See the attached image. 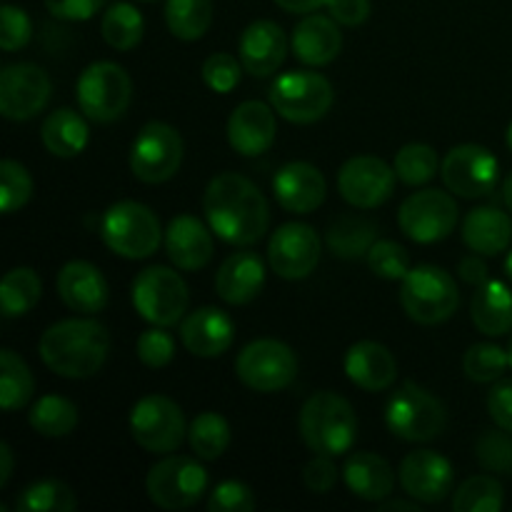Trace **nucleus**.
I'll return each mask as SVG.
<instances>
[{
  "label": "nucleus",
  "instance_id": "nucleus-1",
  "mask_svg": "<svg viewBox=\"0 0 512 512\" xmlns=\"http://www.w3.org/2000/svg\"><path fill=\"white\" fill-rule=\"evenodd\" d=\"M203 213L220 240L238 248L255 245L270 225V205L258 185L240 173H220L208 183Z\"/></svg>",
  "mask_w": 512,
  "mask_h": 512
},
{
  "label": "nucleus",
  "instance_id": "nucleus-2",
  "mask_svg": "<svg viewBox=\"0 0 512 512\" xmlns=\"http://www.w3.org/2000/svg\"><path fill=\"white\" fill-rule=\"evenodd\" d=\"M48 370L68 380H85L100 373L110 353V335L93 318H70L50 325L38 343Z\"/></svg>",
  "mask_w": 512,
  "mask_h": 512
},
{
  "label": "nucleus",
  "instance_id": "nucleus-3",
  "mask_svg": "<svg viewBox=\"0 0 512 512\" xmlns=\"http://www.w3.org/2000/svg\"><path fill=\"white\" fill-rule=\"evenodd\" d=\"M298 430L303 443L315 455H338L348 453L358 440V415L353 405L338 393H315L305 400L298 418Z\"/></svg>",
  "mask_w": 512,
  "mask_h": 512
},
{
  "label": "nucleus",
  "instance_id": "nucleus-4",
  "mask_svg": "<svg viewBox=\"0 0 512 512\" xmlns=\"http://www.w3.org/2000/svg\"><path fill=\"white\" fill-rule=\"evenodd\" d=\"M100 238L108 245V250H113L120 258L143 260L160 248L165 233L160 228L158 215L148 205L120 200L103 213Z\"/></svg>",
  "mask_w": 512,
  "mask_h": 512
},
{
  "label": "nucleus",
  "instance_id": "nucleus-5",
  "mask_svg": "<svg viewBox=\"0 0 512 512\" xmlns=\"http://www.w3.org/2000/svg\"><path fill=\"white\" fill-rule=\"evenodd\" d=\"M400 303L410 320L420 325H440L455 315L460 290L453 275L438 265L410 268L400 288Z\"/></svg>",
  "mask_w": 512,
  "mask_h": 512
},
{
  "label": "nucleus",
  "instance_id": "nucleus-6",
  "mask_svg": "<svg viewBox=\"0 0 512 512\" xmlns=\"http://www.w3.org/2000/svg\"><path fill=\"white\" fill-rule=\"evenodd\" d=\"M80 113L95 123H115L123 118L133 100V80L128 70L110 60H98L80 73L75 85Z\"/></svg>",
  "mask_w": 512,
  "mask_h": 512
},
{
  "label": "nucleus",
  "instance_id": "nucleus-7",
  "mask_svg": "<svg viewBox=\"0 0 512 512\" xmlns=\"http://www.w3.org/2000/svg\"><path fill=\"white\" fill-rule=\"evenodd\" d=\"M448 423L443 403L415 383H403L385 405V425L390 433L408 443H430L440 438Z\"/></svg>",
  "mask_w": 512,
  "mask_h": 512
},
{
  "label": "nucleus",
  "instance_id": "nucleus-8",
  "mask_svg": "<svg viewBox=\"0 0 512 512\" xmlns=\"http://www.w3.org/2000/svg\"><path fill=\"white\" fill-rule=\"evenodd\" d=\"M190 293L180 273L165 265H150L133 280V305L143 320L158 328L183 323Z\"/></svg>",
  "mask_w": 512,
  "mask_h": 512
},
{
  "label": "nucleus",
  "instance_id": "nucleus-9",
  "mask_svg": "<svg viewBox=\"0 0 512 512\" xmlns=\"http://www.w3.org/2000/svg\"><path fill=\"white\" fill-rule=\"evenodd\" d=\"M270 105L288 123H318L333 108V85L315 70H290L270 88Z\"/></svg>",
  "mask_w": 512,
  "mask_h": 512
},
{
  "label": "nucleus",
  "instance_id": "nucleus-10",
  "mask_svg": "<svg viewBox=\"0 0 512 512\" xmlns=\"http://www.w3.org/2000/svg\"><path fill=\"white\" fill-rule=\"evenodd\" d=\"M235 375L255 393H278L298 378V358L290 345L275 338H260L240 350Z\"/></svg>",
  "mask_w": 512,
  "mask_h": 512
},
{
  "label": "nucleus",
  "instance_id": "nucleus-11",
  "mask_svg": "<svg viewBox=\"0 0 512 512\" xmlns=\"http://www.w3.org/2000/svg\"><path fill=\"white\" fill-rule=\"evenodd\" d=\"M145 490L160 510L193 508L208 490V470L188 455H170L150 468Z\"/></svg>",
  "mask_w": 512,
  "mask_h": 512
},
{
  "label": "nucleus",
  "instance_id": "nucleus-12",
  "mask_svg": "<svg viewBox=\"0 0 512 512\" xmlns=\"http://www.w3.org/2000/svg\"><path fill=\"white\" fill-rule=\"evenodd\" d=\"M130 435L148 453H175L188 435L183 408L168 395H145L130 410Z\"/></svg>",
  "mask_w": 512,
  "mask_h": 512
},
{
  "label": "nucleus",
  "instance_id": "nucleus-13",
  "mask_svg": "<svg viewBox=\"0 0 512 512\" xmlns=\"http://www.w3.org/2000/svg\"><path fill=\"white\" fill-rule=\"evenodd\" d=\"M185 145L178 130L168 123L143 125L130 148V170L140 183L158 185L173 178L183 165Z\"/></svg>",
  "mask_w": 512,
  "mask_h": 512
},
{
  "label": "nucleus",
  "instance_id": "nucleus-14",
  "mask_svg": "<svg viewBox=\"0 0 512 512\" xmlns=\"http://www.w3.org/2000/svg\"><path fill=\"white\" fill-rule=\"evenodd\" d=\"M458 203L443 190H420L403 200L398 210V225L410 240L420 245L440 243L458 225Z\"/></svg>",
  "mask_w": 512,
  "mask_h": 512
},
{
  "label": "nucleus",
  "instance_id": "nucleus-15",
  "mask_svg": "<svg viewBox=\"0 0 512 512\" xmlns=\"http://www.w3.org/2000/svg\"><path fill=\"white\" fill-rule=\"evenodd\" d=\"M445 188L465 200L485 198L493 193L500 178V163L488 148L475 143L455 145L440 165Z\"/></svg>",
  "mask_w": 512,
  "mask_h": 512
},
{
  "label": "nucleus",
  "instance_id": "nucleus-16",
  "mask_svg": "<svg viewBox=\"0 0 512 512\" xmlns=\"http://www.w3.org/2000/svg\"><path fill=\"white\" fill-rule=\"evenodd\" d=\"M50 93L53 85L40 65L13 63L0 73V113L15 123L33 120L48 105Z\"/></svg>",
  "mask_w": 512,
  "mask_h": 512
},
{
  "label": "nucleus",
  "instance_id": "nucleus-17",
  "mask_svg": "<svg viewBox=\"0 0 512 512\" xmlns=\"http://www.w3.org/2000/svg\"><path fill=\"white\" fill-rule=\"evenodd\" d=\"M398 175L393 165L375 155H355L340 168L338 190L345 203L360 210H373L393 195Z\"/></svg>",
  "mask_w": 512,
  "mask_h": 512
},
{
  "label": "nucleus",
  "instance_id": "nucleus-18",
  "mask_svg": "<svg viewBox=\"0 0 512 512\" xmlns=\"http://www.w3.org/2000/svg\"><path fill=\"white\" fill-rule=\"evenodd\" d=\"M268 263L285 280H303L318 268L320 238L308 223H285L268 243Z\"/></svg>",
  "mask_w": 512,
  "mask_h": 512
},
{
  "label": "nucleus",
  "instance_id": "nucleus-19",
  "mask_svg": "<svg viewBox=\"0 0 512 512\" xmlns=\"http://www.w3.org/2000/svg\"><path fill=\"white\" fill-rule=\"evenodd\" d=\"M400 485L418 503L438 505L453 493V465L435 450H415L400 463Z\"/></svg>",
  "mask_w": 512,
  "mask_h": 512
},
{
  "label": "nucleus",
  "instance_id": "nucleus-20",
  "mask_svg": "<svg viewBox=\"0 0 512 512\" xmlns=\"http://www.w3.org/2000/svg\"><path fill=\"white\" fill-rule=\"evenodd\" d=\"M278 123L275 110L260 100H245L230 113L228 120V143L230 148L245 158H258L268 153L275 143Z\"/></svg>",
  "mask_w": 512,
  "mask_h": 512
},
{
  "label": "nucleus",
  "instance_id": "nucleus-21",
  "mask_svg": "<svg viewBox=\"0 0 512 512\" xmlns=\"http://www.w3.org/2000/svg\"><path fill=\"white\" fill-rule=\"evenodd\" d=\"M273 193L280 208L288 213L308 215L325 203V178L315 165L295 160L283 165L273 178Z\"/></svg>",
  "mask_w": 512,
  "mask_h": 512
},
{
  "label": "nucleus",
  "instance_id": "nucleus-22",
  "mask_svg": "<svg viewBox=\"0 0 512 512\" xmlns=\"http://www.w3.org/2000/svg\"><path fill=\"white\" fill-rule=\"evenodd\" d=\"M58 298L80 315H95L108 305L110 290L105 275L88 260H70L58 273Z\"/></svg>",
  "mask_w": 512,
  "mask_h": 512
},
{
  "label": "nucleus",
  "instance_id": "nucleus-23",
  "mask_svg": "<svg viewBox=\"0 0 512 512\" xmlns=\"http://www.w3.org/2000/svg\"><path fill=\"white\" fill-rule=\"evenodd\" d=\"M180 340L195 358H218L233 345L235 325L228 313L205 305L185 315L180 323Z\"/></svg>",
  "mask_w": 512,
  "mask_h": 512
},
{
  "label": "nucleus",
  "instance_id": "nucleus-24",
  "mask_svg": "<svg viewBox=\"0 0 512 512\" xmlns=\"http://www.w3.org/2000/svg\"><path fill=\"white\" fill-rule=\"evenodd\" d=\"M213 230L205 228L195 215H175L170 225L165 228V255L170 263L178 270H193L205 268L213 260L215 243H213Z\"/></svg>",
  "mask_w": 512,
  "mask_h": 512
},
{
  "label": "nucleus",
  "instance_id": "nucleus-25",
  "mask_svg": "<svg viewBox=\"0 0 512 512\" xmlns=\"http://www.w3.org/2000/svg\"><path fill=\"white\" fill-rule=\"evenodd\" d=\"M238 53L245 73L255 75V78H268L285 63L288 38L273 20H255L240 35Z\"/></svg>",
  "mask_w": 512,
  "mask_h": 512
},
{
  "label": "nucleus",
  "instance_id": "nucleus-26",
  "mask_svg": "<svg viewBox=\"0 0 512 512\" xmlns=\"http://www.w3.org/2000/svg\"><path fill=\"white\" fill-rule=\"evenodd\" d=\"M293 53L300 63L320 65L333 63L343 50V33L338 28V20L333 15L308 13L293 30Z\"/></svg>",
  "mask_w": 512,
  "mask_h": 512
},
{
  "label": "nucleus",
  "instance_id": "nucleus-27",
  "mask_svg": "<svg viewBox=\"0 0 512 512\" xmlns=\"http://www.w3.org/2000/svg\"><path fill=\"white\" fill-rule=\"evenodd\" d=\"M345 375L360 390L380 393L398 380V360L385 345L375 340H360L345 353Z\"/></svg>",
  "mask_w": 512,
  "mask_h": 512
},
{
  "label": "nucleus",
  "instance_id": "nucleus-28",
  "mask_svg": "<svg viewBox=\"0 0 512 512\" xmlns=\"http://www.w3.org/2000/svg\"><path fill=\"white\" fill-rule=\"evenodd\" d=\"M265 285V263L260 255L243 250L223 260L215 273V293L228 305H248Z\"/></svg>",
  "mask_w": 512,
  "mask_h": 512
},
{
  "label": "nucleus",
  "instance_id": "nucleus-29",
  "mask_svg": "<svg viewBox=\"0 0 512 512\" xmlns=\"http://www.w3.org/2000/svg\"><path fill=\"white\" fill-rule=\"evenodd\" d=\"M343 480L350 493L368 503H383L395 488V470L375 453H353L345 460Z\"/></svg>",
  "mask_w": 512,
  "mask_h": 512
},
{
  "label": "nucleus",
  "instance_id": "nucleus-30",
  "mask_svg": "<svg viewBox=\"0 0 512 512\" xmlns=\"http://www.w3.org/2000/svg\"><path fill=\"white\" fill-rule=\"evenodd\" d=\"M512 240V220L508 213L493 205L473 208L463 220V243L473 253L493 258V255L508 250Z\"/></svg>",
  "mask_w": 512,
  "mask_h": 512
},
{
  "label": "nucleus",
  "instance_id": "nucleus-31",
  "mask_svg": "<svg viewBox=\"0 0 512 512\" xmlns=\"http://www.w3.org/2000/svg\"><path fill=\"white\" fill-rule=\"evenodd\" d=\"M470 318L488 338H503L512 333V293L508 285L503 280H488L480 285L470 303Z\"/></svg>",
  "mask_w": 512,
  "mask_h": 512
},
{
  "label": "nucleus",
  "instance_id": "nucleus-32",
  "mask_svg": "<svg viewBox=\"0 0 512 512\" xmlns=\"http://www.w3.org/2000/svg\"><path fill=\"white\" fill-rule=\"evenodd\" d=\"M40 138H43L45 150L55 158H75L88 145L90 130L85 115H80L78 110L58 108L45 118Z\"/></svg>",
  "mask_w": 512,
  "mask_h": 512
},
{
  "label": "nucleus",
  "instance_id": "nucleus-33",
  "mask_svg": "<svg viewBox=\"0 0 512 512\" xmlns=\"http://www.w3.org/2000/svg\"><path fill=\"white\" fill-rule=\"evenodd\" d=\"M378 228L373 220L363 218V215H343V218L333 220L325 235L330 253L340 260H358L368 258L370 248L378 238Z\"/></svg>",
  "mask_w": 512,
  "mask_h": 512
},
{
  "label": "nucleus",
  "instance_id": "nucleus-34",
  "mask_svg": "<svg viewBox=\"0 0 512 512\" xmlns=\"http://www.w3.org/2000/svg\"><path fill=\"white\" fill-rule=\"evenodd\" d=\"M43 295V280L33 268H13L0 283V310L5 318H23L38 305Z\"/></svg>",
  "mask_w": 512,
  "mask_h": 512
},
{
  "label": "nucleus",
  "instance_id": "nucleus-35",
  "mask_svg": "<svg viewBox=\"0 0 512 512\" xmlns=\"http://www.w3.org/2000/svg\"><path fill=\"white\" fill-rule=\"evenodd\" d=\"M80 413L63 395H43L28 413L30 428L43 438H65L78 428Z\"/></svg>",
  "mask_w": 512,
  "mask_h": 512
},
{
  "label": "nucleus",
  "instance_id": "nucleus-36",
  "mask_svg": "<svg viewBox=\"0 0 512 512\" xmlns=\"http://www.w3.org/2000/svg\"><path fill=\"white\" fill-rule=\"evenodd\" d=\"M35 393V378L15 350H0V405L5 413L20 410Z\"/></svg>",
  "mask_w": 512,
  "mask_h": 512
},
{
  "label": "nucleus",
  "instance_id": "nucleus-37",
  "mask_svg": "<svg viewBox=\"0 0 512 512\" xmlns=\"http://www.w3.org/2000/svg\"><path fill=\"white\" fill-rule=\"evenodd\" d=\"M165 23L178 40H200L213 23V0H168Z\"/></svg>",
  "mask_w": 512,
  "mask_h": 512
},
{
  "label": "nucleus",
  "instance_id": "nucleus-38",
  "mask_svg": "<svg viewBox=\"0 0 512 512\" xmlns=\"http://www.w3.org/2000/svg\"><path fill=\"white\" fill-rule=\"evenodd\" d=\"M100 30L113 50H133L143 40L145 20L135 5L113 3L100 20Z\"/></svg>",
  "mask_w": 512,
  "mask_h": 512
},
{
  "label": "nucleus",
  "instance_id": "nucleus-39",
  "mask_svg": "<svg viewBox=\"0 0 512 512\" xmlns=\"http://www.w3.org/2000/svg\"><path fill=\"white\" fill-rule=\"evenodd\" d=\"M15 512H73L78 498L63 480H38L15 498Z\"/></svg>",
  "mask_w": 512,
  "mask_h": 512
},
{
  "label": "nucleus",
  "instance_id": "nucleus-40",
  "mask_svg": "<svg viewBox=\"0 0 512 512\" xmlns=\"http://www.w3.org/2000/svg\"><path fill=\"white\" fill-rule=\"evenodd\" d=\"M188 440L200 460H218L230 445V425L218 413H200L190 423Z\"/></svg>",
  "mask_w": 512,
  "mask_h": 512
},
{
  "label": "nucleus",
  "instance_id": "nucleus-41",
  "mask_svg": "<svg viewBox=\"0 0 512 512\" xmlns=\"http://www.w3.org/2000/svg\"><path fill=\"white\" fill-rule=\"evenodd\" d=\"M503 503V485L493 475H473L453 493L455 512H500Z\"/></svg>",
  "mask_w": 512,
  "mask_h": 512
},
{
  "label": "nucleus",
  "instance_id": "nucleus-42",
  "mask_svg": "<svg viewBox=\"0 0 512 512\" xmlns=\"http://www.w3.org/2000/svg\"><path fill=\"white\" fill-rule=\"evenodd\" d=\"M393 168L400 183L418 188V185L430 183L438 175L440 158L435 153V148H430V145L410 143L395 153Z\"/></svg>",
  "mask_w": 512,
  "mask_h": 512
},
{
  "label": "nucleus",
  "instance_id": "nucleus-43",
  "mask_svg": "<svg viewBox=\"0 0 512 512\" xmlns=\"http://www.w3.org/2000/svg\"><path fill=\"white\" fill-rule=\"evenodd\" d=\"M510 365L508 350L493 343L470 345L463 358V370L473 383H498Z\"/></svg>",
  "mask_w": 512,
  "mask_h": 512
},
{
  "label": "nucleus",
  "instance_id": "nucleus-44",
  "mask_svg": "<svg viewBox=\"0 0 512 512\" xmlns=\"http://www.w3.org/2000/svg\"><path fill=\"white\" fill-rule=\"evenodd\" d=\"M33 195V178H30L28 168L20 165L18 160L5 158L0 163V210L5 215L15 213L23 208Z\"/></svg>",
  "mask_w": 512,
  "mask_h": 512
},
{
  "label": "nucleus",
  "instance_id": "nucleus-45",
  "mask_svg": "<svg viewBox=\"0 0 512 512\" xmlns=\"http://www.w3.org/2000/svg\"><path fill=\"white\" fill-rule=\"evenodd\" d=\"M475 458L490 473L512 475V435L510 430H485L475 443Z\"/></svg>",
  "mask_w": 512,
  "mask_h": 512
},
{
  "label": "nucleus",
  "instance_id": "nucleus-46",
  "mask_svg": "<svg viewBox=\"0 0 512 512\" xmlns=\"http://www.w3.org/2000/svg\"><path fill=\"white\" fill-rule=\"evenodd\" d=\"M368 268L383 280H403L410 273V253L395 240H375L368 253Z\"/></svg>",
  "mask_w": 512,
  "mask_h": 512
},
{
  "label": "nucleus",
  "instance_id": "nucleus-47",
  "mask_svg": "<svg viewBox=\"0 0 512 512\" xmlns=\"http://www.w3.org/2000/svg\"><path fill=\"white\" fill-rule=\"evenodd\" d=\"M243 70L240 58H233L230 53H213L203 63V80L210 90L225 95L238 88Z\"/></svg>",
  "mask_w": 512,
  "mask_h": 512
},
{
  "label": "nucleus",
  "instance_id": "nucleus-48",
  "mask_svg": "<svg viewBox=\"0 0 512 512\" xmlns=\"http://www.w3.org/2000/svg\"><path fill=\"white\" fill-rule=\"evenodd\" d=\"M33 38V23H30L28 13L18 5L5 3L0 8V48L5 53H13V50L25 48Z\"/></svg>",
  "mask_w": 512,
  "mask_h": 512
},
{
  "label": "nucleus",
  "instance_id": "nucleus-49",
  "mask_svg": "<svg viewBox=\"0 0 512 512\" xmlns=\"http://www.w3.org/2000/svg\"><path fill=\"white\" fill-rule=\"evenodd\" d=\"M135 353H138L140 363L148 365V368H165L175 355V340L173 335L165 333V328L155 325L140 335L138 343H135Z\"/></svg>",
  "mask_w": 512,
  "mask_h": 512
},
{
  "label": "nucleus",
  "instance_id": "nucleus-50",
  "mask_svg": "<svg viewBox=\"0 0 512 512\" xmlns=\"http://www.w3.org/2000/svg\"><path fill=\"white\" fill-rule=\"evenodd\" d=\"M210 512H250L255 510V495L240 480H225L215 485V490L208 498Z\"/></svg>",
  "mask_w": 512,
  "mask_h": 512
},
{
  "label": "nucleus",
  "instance_id": "nucleus-51",
  "mask_svg": "<svg viewBox=\"0 0 512 512\" xmlns=\"http://www.w3.org/2000/svg\"><path fill=\"white\" fill-rule=\"evenodd\" d=\"M303 483L310 493L325 495L338 485V468L330 455H315L303 468Z\"/></svg>",
  "mask_w": 512,
  "mask_h": 512
},
{
  "label": "nucleus",
  "instance_id": "nucleus-52",
  "mask_svg": "<svg viewBox=\"0 0 512 512\" xmlns=\"http://www.w3.org/2000/svg\"><path fill=\"white\" fill-rule=\"evenodd\" d=\"M48 13L58 20H70V23H80V20H90L105 0H43Z\"/></svg>",
  "mask_w": 512,
  "mask_h": 512
},
{
  "label": "nucleus",
  "instance_id": "nucleus-53",
  "mask_svg": "<svg viewBox=\"0 0 512 512\" xmlns=\"http://www.w3.org/2000/svg\"><path fill=\"white\" fill-rule=\"evenodd\" d=\"M488 413L498 428L512 433V380H498L488 395Z\"/></svg>",
  "mask_w": 512,
  "mask_h": 512
},
{
  "label": "nucleus",
  "instance_id": "nucleus-54",
  "mask_svg": "<svg viewBox=\"0 0 512 512\" xmlns=\"http://www.w3.org/2000/svg\"><path fill=\"white\" fill-rule=\"evenodd\" d=\"M325 8L345 28H358L370 18V0H328Z\"/></svg>",
  "mask_w": 512,
  "mask_h": 512
},
{
  "label": "nucleus",
  "instance_id": "nucleus-55",
  "mask_svg": "<svg viewBox=\"0 0 512 512\" xmlns=\"http://www.w3.org/2000/svg\"><path fill=\"white\" fill-rule=\"evenodd\" d=\"M483 258L485 255L473 253V255H465V258L458 263L460 278H463L468 285H475V288L488 283V263H485Z\"/></svg>",
  "mask_w": 512,
  "mask_h": 512
},
{
  "label": "nucleus",
  "instance_id": "nucleus-56",
  "mask_svg": "<svg viewBox=\"0 0 512 512\" xmlns=\"http://www.w3.org/2000/svg\"><path fill=\"white\" fill-rule=\"evenodd\" d=\"M328 3V0H275V5L283 10H288V13H315V10H320L323 5Z\"/></svg>",
  "mask_w": 512,
  "mask_h": 512
},
{
  "label": "nucleus",
  "instance_id": "nucleus-57",
  "mask_svg": "<svg viewBox=\"0 0 512 512\" xmlns=\"http://www.w3.org/2000/svg\"><path fill=\"white\" fill-rule=\"evenodd\" d=\"M13 450H10L8 443H0V488H5L13 475Z\"/></svg>",
  "mask_w": 512,
  "mask_h": 512
},
{
  "label": "nucleus",
  "instance_id": "nucleus-58",
  "mask_svg": "<svg viewBox=\"0 0 512 512\" xmlns=\"http://www.w3.org/2000/svg\"><path fill=\"white\" fill-rule=\"evenodd\" d=\"M418 500L415 503H405V500H388V503H380V510L388 512V510H408V512H415L418 510Z\"/></svg>",
  "mask_w": 512,
  "mask_h": 512
},
{
  "label": "nucleus",
  "instance_id": "nucleus-59",
  "mask_svg": "<svg viewBox=\"0 0 512 512\" xmlns=\"http://www.w3.org/2000/svg\"><path fill=\"white\" fill-rule=\"evenodd\" d=\"M503 200H505V208L512 213V173L505 178V183H503Z\"/></svg>",
  "mask_w": 512,
  "mask_h": 512
},
{
  "label": "nucleus",
  "instance_id": "nucleus-60",
  "mask_svg": "<svg viewBox=\"0 0 512 512\" xmlns=\"http://www.w3.org/2000/svg\"><path fill=\"white\" fill-rule=\"evenodd\" d=\"M505 273H508V278H510V283H512V250H510L508 260H505Z\"/></svg>",
  "mask_w": 512,
  "mask_h": 512
},
{
  "label": "nucleus",
  "instance_id": "nucleus-61",
  "mask_svg": "<svg viewBox=\"0 0 512 512\" xmlns=\"http://www.w3.org/2000/svg\"><path fill=\"white\" fill-rule=\"evenodd\" d=\"M508 148L512 150V123H510V128H508Z\"/></svg>",
  "mask_w": 512,
  "mask_h": 512
},
{
  "label": "nucleus",
  "instance_id": "nucleus-62",
  "mask_svg": "<svg viewBox=\"0 0 512 512\" xmlns=\"http://www.w3.org/2000/svg\"><path fill=\"white\" fill-rule=\"evenodd\" d=\"M508 355H510V368H512V338H510V348H508Z\"/></svg>",
  "mask_w": 512,
  "mask_h": 512
}]
</instances>
